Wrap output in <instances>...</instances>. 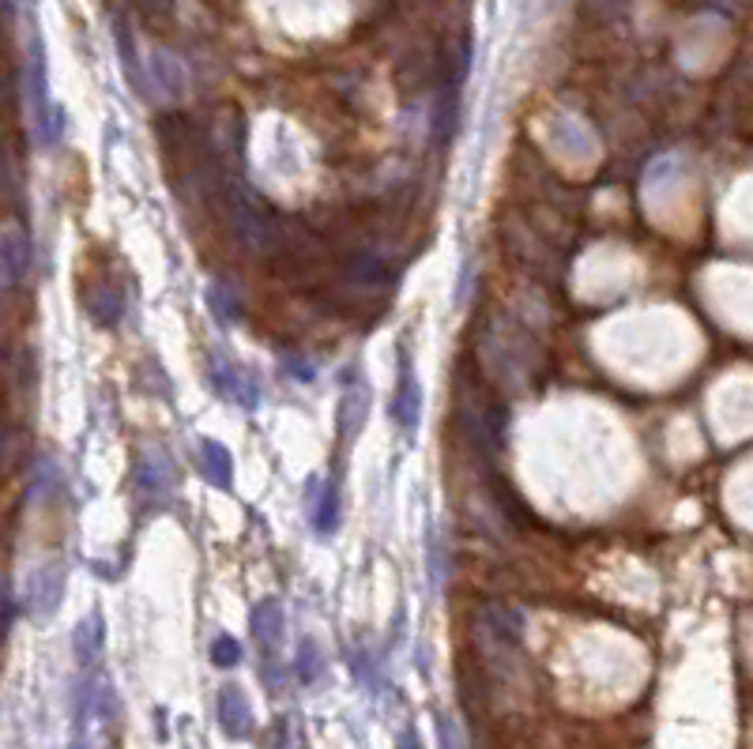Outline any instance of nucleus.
I'll use <instances>...</instances> for the list:
<instances>
[{"label": "nucleus", "instance_id": "1", "mask_svg": "<svg viewBox=\"0 0 753 749\" xmlns=\"http://www.w3.org/2000/svg\"><path fill=\"white\" fill-rule=\"evenodd\" d=\"M117 719L114 686L102 674H87L76 693V749H102Z\"/></svg>", "mask_w": 753, "mask_h": 749}, {"label": "nucleus", "instance_id": "2", "mask_svg": "<svg viewBox=\"0 0 753 749\" xmlns=\"http://www.w3.org/2000/svg\"><path fill=\"white\" fill-rule=\"evenodd\" d=\"M207 377H212V388L219 392L223 400L237 403L242 411L261 407V384L253 381V373L226 362L219 351H207Z\"/></svg>", "mask_w": 753, "mask_h": 749}, {"label": "nucleus", "instance_id": "3", "mask_svg": "<svg viewBox=\"0 0 753 749\" xmlns=\"http://www.w3.org/2000/svg\"><path fill=\"white\" fill-rule=\"evenodd\" d=\"M61 591H65V569L57 561H49L38 573H31L27 580V595H23V610L38 622H46L57 607H61Z\"/></svg>", "mask_w": 753, "mask_h": 749}, {"label": "nucleus", "instance_id": "4", "mask_svg": "<svg viewBox=\"0 0 753 749\" xmlns=\"http://www.w3.org/2000/svg\"><path fill=\"white\" fill-rule=\"evenodd\" d=\"M136 486L147 501H166L174 490V463L163 449H147L136 463Z\"/></svg>", "mask_w": 753, "mask_h": 749}, {"label": "nucleus", "instance_id": "5", "mask_svg": "<svg viewBox=\"0 0 753 749\" xmlns=\"http://www.w3.org/2000/svg\"><path fill=\"white\" fill-rule=\"evenodd\" d=\"M31 260H35V249L27 230L23 226H8L4 230V287L8 290L31 275Z\"/></svg>", "mask_w": 753, "mask_h": 749}, {"label": "nucleus", "instance_id": "6", "mask_svg": "<svg viewBox=\"0 0 753 749\" xmlns=\"http://www.w3.org/2000/svg\"><path fill=\"white\" fill-rule=\"evenodd\" d=\"M219 723L231 738H250L253 735V708L250 697L237 686H226L219 693Z\"/></svg>", "mask_w": 753, "mask_h": 749}, {"label": "nucleus", "instance_id": "7", "mask_svg": "<svg viewBox=\"0 0 753 749\" xmlns=\"http://www.w3.org/2000/svg\"><path fill=\"white\" fill-rule=\"evenodd\" d=\"M419 415H422V392H419V381L411 377L408 354H403V362H400V392H395V403H392V418L411 433L414 426H419Z\"/></svg>", "mask_w": 753, "mask_h": 749}, {"label": "nucleus", "instance_id": "8", "mask_svg": "<svg viewBox=\"0 0 753 749\" xmlns=\"http://www.w3.org/2000/svg\"><path fill=\"white\" fill-rule=\"evenodd\" d=\"M253 637L264 648V656H275L283 644V607L280 599H264L253 610Z\"/></svg>", "mask_w": 753, "mask_h": 749}, {"label": "nucleus", "instance_id": "9", "mask_svg": "<svg viewBox=\"0 0 753 749\" xmlns=\"http://www.w3.org/2000/svg\"><path fill=\"white\" fill-rule=\"evenodd\" d=\"M102 644H106V625H102V614H87L84 622L76 625L72 633V652H76V663L79 667H95L98 659H102Z\"/></svg>", "mask_w": 753, "mask_h": 749}, {"label": "nucleus", "instance_id": "10", "mask_svg": "<svg viewBox=\"0 0 753 749\" xmlns=\"http://www.w3.org/2000/svg\"><path fill=\"white\" fill-rule=\"evenodd\" d=\"M57 490H61V467H57V460L38 456L31 479H27V501L31 505H49L57 497Z\"/></svg>", "mask_w": 753, "mask_h": 749}, {"label": "nucleus", "instance_id": "11", "mask_svg": "<svg viewBox=\"0 0 753 749\" xmlns=\"http://www.w3.org/2000/svg\"><path fill=\"white\" fill-rule=\"evenodd\" d=\"M201 475L212 482V486H219V490H226L231 486V471H234V463H231V452H226L219 441H212V437H204L201 441Z\"/></svg>", "mask_w": 753, "mask_h": 749}, {"label": "nucleus", "instance_id": "12", "mask_svg": "<svg viewBox=\"0 0 753 749\" xmlns=\"http://www.w3.org/2000/svg\"><path fill=\"white\" fill-rule=\"evenodd\" d=\"M310 516L321 535H332L340 528V490H335V482H321V494L310 505Z\"/></svg>", "mask_w": 753, "mask_h": 749}, {"label": "nucleus", "instance_id": "13", "mask_svg": "<svg viewBox=\"0 0 753 749\" xmlns=\"http://www.w3.org/2000/svg\"><path fill=\"white\" fill-rule=\"evenodd\" d=\"M87 313L98 321V324H117L125 313V302H121V290L114 287H95L87 294Z\"/></svg>", "mask_w": 753, "mask_h": 749}, {"label": "nucleus", "instance_id": "14", "mask_svg": "<svg viewBox=\"0 0 753 749\" xmlns=\"http://www.w3.org/2000/svg\"><path fill=\"white\" fill-rule=\"evenodd\" d=\"M321 667H324V656H321V648H316V640H310L305 637L302 644H299V656H294V674H299V682H316L321 678Z\"/></svg>", "mask_w": 753, "mask_h": 749}, {"label": "nucleus", "instance_id": "15", "mask_svg": "<svg viewBox=\"0 0 753 749\" xmlns=\"http://www.w3.org/2000/svg\"><path fill=\"white\" fill-rule=\"evenodd\" d=\"M207 305H212V313L219 317L223 324H234L237 313H242V305H237V298L231 294V287H223V283H215L212 290H207Z\"/></svg>", "mask_w": 753, "mask_h": 749}, {"label": "nucleus", "instance_id": "16", "mask_svg": "<svg viewBox=\"0 0 753 749\" xmlns=\"http://www.w3.org/2000/svg\"><path fill=\"white\" fill-rule=\"evenodd\" d=\"M212 663L215 667H237V663H242V644H237L234 637H215Z\"/></svg>", "mask_w": 753, "mask_h": 749}, {"label": "nucleus", "instance_id": "17", "mask_svg": "<svg viewBox=\"0 0 753 749\" xmlns=\"http://www.w3.org/2000/svg\"><path fill=\"white\" fill-rule=\"evenodd\" d=\"M438 738H441V749H463L460 727H456L449 716H438Z\"/></svg>", "mask_w": 753, "mask_h": 749}, {"label": "nucleus", "instance_id": "18", "mask_svg": "<svg viewBox=\"0 0 753 749\" xmlns=\"http://www.w3.org/2000/svg\"><path fill=\"white\" fill-rule=\"evenodd\" d=\"M16 625V591H12V580L4 584V637L12 633Z\"/></svg>", "mask_w": 753, "mask_h": 749}, {"label": "nucleus", "instance_id": "19", "mask_svg": "<svg viewBox=\"0 0 753 749\" xmlns=\"http://www.w3.org/2000/svg\"><path fill=\"white\" fill-rule=\"evenodd\" d=\"M286 369H291L294 377H302L305 384L313 381V366H310V362H305V358H286Z\"/></svg>", "mask_w": 753, "mask_h": 749}, {"label": "nucleus", "instance_id": "20", "mask_svg": "<svg viewBox=\"0 0 753 749\" xmlns=\"http://www.w3.org/2000/svg\"><path fill=\"white\" fill-rule=\"evenodd\" d=\"M400 749H422V746H419V738H414V731H408V735L400 738Z\"/></svg>", "mask_w": 753, "mask_h": 749}]
</instances>
